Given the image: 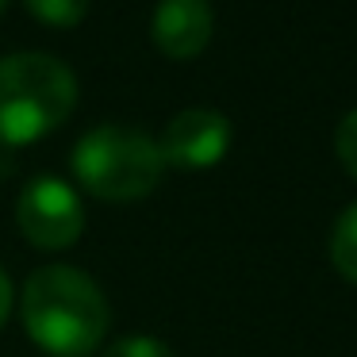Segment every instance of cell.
<instances>
[{"label": "cell", "instance_id": "cell-1", "mask_svg": "<svg viewBox=\"0 0 357 357\" xmlns=\"http://www.w3.org/2000/svg\"><path fill=\"white\" fill-rule=\"evenodd\" d=\"M24 326L50 357H93L108 334L112 311L100 284L73 265H43L20 296Z\"/></svg>", "mask_w": 357, "mask_h": 357}, {"label": "cell", "instance_id": "cell-2", "mask_svg": "<svg viewBox=\"0 0 357 357\" xmlns=\"http://www.w3.org/2000/svg\"><path fill=\"white\" fill-rule=\"evenodd\" d=\"M77 104V77L50 54L0 58V146H31L58 131Z\"/></svg>", "mask_w": 357, "mask_h": 357}, {"label": "cell", "instance_id": "cell-3", "mask_svg": "<svg viewBox=\"0 0 357 357\" xmlns=\"http://www.w3.org/2000/svg\"><path fill=\"white\" fill-rule=\"evenodd\" d=\"M70 169L89 196L108 204H131L158 188L165 162L158 139H150L146 131L104 123L77 139L70 154Z\"/></svg>", "mask_w": 357, "mask_h": 357}, {"label": "cell", "instance_id": "cell-4", "mask_svg": "<svg viewBox=\"0 0 357 357\" xmlns=\"http://www.w3.org/2000/svg\"><path fill=\"white\" fill-rule=\"evenodd\" d=\"M16 227L31 246L39 250H66L85 231V208L62 177H35L16 200Z\"/></svg>", "mask_w": 357, "mask_h": 357}, {"label": "cell", "instance_id": "cell-5", "mask_svg": "<svg viewBox=\"0 0 357 357\" xmlns=\"http://www.w3.org/2000/svg\"><path fill=\"white\" fill-rule=\"evenodd\" d=\"M158 150L173 169H211L231 150V119L215 108H185L165 123Z\"/></svg>", "mask_w": 357, "mask_h": 357}, {"label": "cell", "instance_id": "cell-6", "mask_svg": "<svg viewBox=\"0 0 357 357\" xmlns=\"http://www.w3.org/2000/svg\"><path fill=\"white\" fill-rule=\"evenodd\" d=\"M215 31V12H211V0H162L154 12V47L165 58H188L204 54V47L211 43Z\"/></svg>", "mask_w": 357, "mask_h": 357}, {"label": "cell", "instance_id": "cell-7", "mask_svg": "<svg viewBox=\"0 0 357 357\" xmlns=\"http://www.w3.org/2000/svg\"><path fill=\"white\" fill-rule=\"evenodd\" d=\"M331 261H334V269H338L342 277L357 284V204H349V208L338 215V223H334Z\"/></svg>", "mask_w": 357, "mask_h": 357}, {"label": "cell", "instance_id": "cell-8", "mask_svg": "<svg viewBox=\"0 0 357 357\" xmlns=\"http://www.w3.org/2000/svg\"><path fill=\"white\" fill-rule=\"evenodd\" d=\"M24 4L47 27H77L89 16V0H24Z\"/></svg>", "mask_w": 357, "mask_h": 357}, {"label": "cell", "instance_id": "cell-9", "mask_svg": "<svg viewBox=\"0 0 357 357\" xmlns=\"http://www.w3.org/2000/svg\"><path fill=\"white\" fill-rule=\"evenodd\" d=\"M104 357H173V349L158 338H146V334H135V338H119L104 349Z\"/></svg>", "mask_w": 357, "mask_h": 357}, {"label": "cell", "instance_id": "cell-10", "mask_svg": "<svg viewBox=\"0 0 357 357\" xmlns=\"http://www.w3.org/2000/svg\"><path fill=\"white\" fill-rule=\"evenodd\" d=\"M334 150H338L342 165L349 169V177L357 181V108L346 112V119L338 123V135H334Z\"/></svg>", "mask_w": 357, "mask_h": 357}, {"label": "cell", "instance_id": "cell-11", "mask_svg": "<svg viewBox=\"0 0 357 357\" xmlns=\"http://www.w3.org/2000/svg\"><path fill=\"white\" fill-rule=\"evenodd\" d=\"M8 311H12V280H8V273L0 269V326H4Z\"/></svg>", "mask_w": 357, "mask_h": 357}, {"label": "cell", "instance_id": "cell-12", "mask_svg": "<svg viewBox=\"0 0 357 357\" xmlns=\"http://www.w3.org/2000/svg\"><path fill=\"white\" fill-rule=\"evenodd\" d=\"M4 8H8V0H0V12H4Z\"/></svg>", "mask_w": 357, "mask_h": 357}]
</instances>
